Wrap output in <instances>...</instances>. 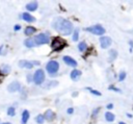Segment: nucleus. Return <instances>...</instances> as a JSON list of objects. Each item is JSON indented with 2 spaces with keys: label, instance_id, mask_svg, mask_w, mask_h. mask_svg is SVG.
<instances>
[{
  "label": "nucleus",
  "instance_id": "nucleus-1",
  "mask_svg": "<svg viewBox=\"0 0 133 124\" xmlns=\"http://www.w3.org/2000/svg\"><path fill=\"white\" fill-rule=\"evenodd\" d=\"M52 25L55 30H57L58 32H60L63 35L70 34L73 30V24L70 21L62 19V18H56L54 20V22L52 23Z\"/></svg>",
  "mask_w": 133,
  "mask_h": 124
},
{
  "label": "nucleus",
  "instance_id": "nucleus-2",
  "mask_svg": "<svg viewBox=\"0 0 133 124\" xmlns=\"http://www.w3.org/2000/svg\"><path fill=\"white\" fill-rule=\"evenodd\" d=\"M65 42L63 40H61L60 38H55L53 41H52V44H51V47H52V50L54 51H59L61 50L64 46H65Z\"/></svg>",
  "mask_w": 133,
  "mask_h": 124
},
{
  "label": "nucleus",
  "instance_id": "nucleus-3",
  "mask_svg": "<svg viewBox=\"0 0 133 124\" xmlns=\"http://www.w3.org/2000/svg\"><path fill=\"white\" fill-rule=\"evenodd\" d=\"M34 42H35V45H42V44H47L50 42V39L48 35H46L45 33H39L38 35L34 36L33 38Z\"/></svg>",
  "mask_w": 133,
  "mask_h": 124
},
{
  "label": "nucleus",
  "instance_id": "nucleus-4",
  "mask_svg": "<svg viewBox=\"0 0 133 124\" xmlns=\"http://www.w3.org/2000/svg\"><path fill=\"white\" fill-rule=\"evenodd\" d=\"M58 68H59V65H58V63H57L56 60H50V61L47 64V67H46L47 71H48L50 74L56 73V72L58 71Z\"/></svg>",
  "mask_w": 133,
  "mask_h": 124
},
{
  "label": "nucleus",
  "instance_id": "nucleus-5",
  "mask_svg": "<svg viewBox=\"0 0 133 124\" xmlns=\"http://www.w3.org/2000/svg\"><path fill=\"white\" fill-rule=\"evenodd\" d=\"M86 30L94 33V34H97V35H102L105 32V29L101 25H95V26H91V27H87Z\"/></svg>",
  "mask_w": 133,
  "mask_h": 124
},
{
  "label": "nucleus",
  "instance_id": "nucleus-6",
  "mask_svg": "<svg viewBox=\"0 0 133 124\" xmlns=\"http://www.w3.org/2000/svg\"><path fill=\"white\" fill-rule=\"evenodd\" d=\"M45 80V73L43 70H37L34 75H33V81L36 83V84H41L43 81Z\"/></svg>",
  "mask_w": 133,
  "mask_h": 124
},
{
  "label": "nucleus",
  "instance_id": "nucleus-7",
  "mask_svg": "<svg viewBox=\"0 0 133 124\" xmlns=\"http://www.w3.org/2000/svg\"><path fill=\"white\" fill-rule=\"evenodd\" d=\"M111 39L109 36H101L100 38V44H101V47L102 48H108L110 45H111Z\"/></svg>",
  "mask_w": 133,
  "mask_h": 124
},
{
  "label": "nucleus",
  "instance_id": "nucleus-8",
  "mask_svg": "<svg viewBox=\"0 0 133 124\" xmlns=\"http://www.w3.org/2000/svg\"><path fill=\"white\" fill-rule=\"evenodd\" d=\"M20 83L18 82V81H12L9 85H8V88H7V90L9 91V92H11V93H14V92H17V91H19L20 90Z\"/></svg>",
  "mask_w": 133,
  "mask_h": 124
},
{
  "label": "nucleus",
  "instance_id": "nucleus-9",
  "mask_svg": "<svg viewBox=\"0 0 133 124\" xmlns=\"http://www.w3.org/2000/svg\"><path fill=\"white\" fill-rule=\"evenodd\" d=\"M63 60H64V63L66 64V65H69V66H71V67H76L77 66V61L75 60V59H73L71 56H63Z\"/></svg>",
  "mask_w": 133,
  "mask_h": 124
},
{
  "label": "nucleus",
  "instance_id": "nucleus-10",
  "mask_svg": "<svg viewBox=\"0 0 133 124\" xmlns=\"http://www.w3.org/2000/svg\"><path fill=\"white\" fill-rule=\"evenodd\" d=\"M19 66H20L21 68H26V69H31V68L33 67V64H31V63H29L28 60H20V63H19Z\"/></svg>",
  "mask_w": 133,
  "mask_h": 124
},
{
  "label": "nucleus",
  "instance_id": "nucleus-11",
  "mask_svg": "<svg viewBox=\"0 0 133 124\" xmlns=\"http://www.w3.org/2000/svg\"><path fill=\"white\" fill-rule=\"evenodd\" d=\"M44 118L46 119V120H48V121H51V120H53L54 118H55V114L52 111V110H47L46 113H45V115H44Z\"/></svg>",
  "mask_w": 133,
  "mask_h": 124
},
{
  "label": "nucleus",
  "instance_id": "nucleus-12",
  "mask_svg": "<svg viewBox=\"0 0 133 124\" xmlns=\"http://www.w3.org/2000/svg\"><path fill=\"white\" fill-rule=\"evenodd\" d=\"M26 8H27V10H30V11H32V10H35V9L37 8V2L33 1V2H30V3H28V4L26 5Z\"/></svg>",
  "mask_w": 133,
  "mask_h": 124
},
{
  "label": "nucleus",
  "instance_id": "nucleus-13",
  "mask_svg": "<svg viewBox=\"0 0 133 124\" xmlns=\"http://www.w3.org/2000/svg\"><path fill=\"white\" fill-rule=\"evenodd\" d=\"M81 75V72L79 71V70H73L72 72H71V78L73 79V80H77L78 78H79V76Z\"/></svg>",
  "mask_w": 133,
  "mask_h": 124
},
{
  "label": "nucleus",
  "instance_id": "nucleus-14",
  "mask_svg": "<svg viewBox=\"0 0 133 124\" xmlns=\"http://www.w3.org/2000/svg\"><path fill=\"white\" fill-rule=\"evenodd\" d=\"M24 44H25V46H26V47L31 48V47H33V46L35 45V42H34V40H33V39H27V40L24 42Z\"/></svg>",
  "mask_w": 133,
  "mask_h": 124
},
{
  "label": "nucleus",
  "instance_id": "nucleus-15",
  "mask_svg": "<svg viewBox=\"0 0 133 124\" xmlns=\"http://www.w3.org/2000/svg\"><path fill=\"white\" fill-rule=\"evenodd\" d=\"M105 118H106V120L108 121V122H112V121H114V115L112 114V113H110V111H106L105 113Z\"/></svg>",
  "mask_w": 133,
  "mask_h": 124
},
{
  "label": "nucleus",
  "instance_id": "nucleus-16",
  "mask_svg": "<svg viewBox=\"0 0 133 124\" xmlns=\"http://www.w3.org/2000/svg\"><path fill=\"white\" fill-rule=\"evenodd\" d=\"M23 19H24L25 21H27V22H33V21H34V18H33L31 15H29L28 13H24V14H23Z\"/></svg>",
  "mask_w": 133,
  "mask_h": 124
},
{
  "label": "nucleus",
  "instance_id": "nucleus-17",
  "mask_svg": "<svg viewBox=\"0 0 133 124\" xmlns=\"http://www.w3.org/2000/svg\"><path fill=\"white\" fill-rule=\"evenodd\" d=\"M34 31H35V28H33L32 26H28L25 28V34L26 35H31V34H33Z\"/></svg>",
  "mask_w": 133,
  "mask_h": 124
},
{
  "label": "nucleus",
  "instance_id": "nucleus-18",
  "mask_svg": "<svg viewBox=\"0 0 133 124\" xmlns=\"http://www.w3.org/2000/svg\"><path fill=\"white\" fill-rule=\"evenodd\" d=\"M28 119H29V113H28V110H24L22 114V122L25 124L28 121Z\"/></svg>",
  "mask_w": 133,
  "mask_h": 124
},
{
  "label": "nucleus",
  "instance_id": "nucleus-19",
  "mask_svg": "<svg viewBox=\"0 0 133 124\" xmlns=\"http://www.w3.org/2000/svg\"><path fill=\"white\" fill-rule=\"evenodd\" d=\"M117 56V53L115 50H110L109 51V60L112 61L113 59H115V57Z\"/></svg>",
  "mask_w": 133,
  "mask_h": 124
},
{
  "label": "nucleus",
  "instance_id": "nucleus-20",
  "mask_svg": "<svg viewBox=\"0 0 133 124\" xmlns=\"http://www.w3.org/2000/svg\"><path fill=\"white\" fill-rule=\"evenodd\" d=\"M78 48H79V50H80L81 52H83V51H85V50H86L87 46H86V44H85L84 42H81V43H79V45H78Z\"/></svg>",
  "mask_w": 133,
  "mask_h": 124
},
{
  "label": "nucleus",
  "instance_id": "nucleus-21",
  "mask_svg": "<svg viewBox=\"0 0 133 124\" xmlns=\"http://www.w3.org/2000/svg\"><path fill=\"white\" fill-rule=\"evenodd\" d=\"M35 121H36L38 124H42V123H44L45 118H44V116H43V115H38V116L35 118Z\"/></svg>",
  "mask_w": 133,
  "mask_h": 124
},
{
  "label": "nucleus",
  "instance_id": "nucleus-22",
  "mask_svg": "<svg viewBox=\"0 0 133 124\" xmlns=\"http://www.w3.org/2000/svg\"><path fill=\"white\" fill-rule=\"evenodd\" d=\"M125 77H126V72H125V71H122V72L119 73V75H118V80H119V81H123V80L125 79Z\"/></svg>",
  "mask_w": 133,
  "mask_h": 124
},
{
  "label": "nucleus",
  "instance_id": "nucleus-23",
  "mask_svg": "<svg viewBox=\"0 0 133 124\" xmlns=\"http://www.w3.org/2000/svg\"><path fill=\"white\" fill-rule=\"evenodd\" d=\"M87 90H88V91H90V93H92L94 95L101 96V93H100V92H98V91H96V90H92V89H90V88H87Z\"/></svg>",
  "mask_w": 133,
  "mask_h": 124
},
{
  "label": "nucleus",
  "instance_id": "nucleus-24",
  "mask_svg": "<svg viewBox=\"0 0 133 124\" xmlns=\"http://www.w3.org/2000/svg\"><path fill=\"white\" fill-rule=\"evenodd\" d=\"M7 114H8L9 116H14V115H15V108H14V107H9V108L7 109Z\"/></svg>",
  "mask_w": 133,
  "mask_h": 124
},
{
  "label": "nucleus",
  "instance_id": "nucleus-25",
  "mask_svg": "<svg viewBox=\"0 0 133 124\" xmlns=\"http://www.w3.org/2000/svg\"><path fill=\"white\" fill-rule=\"evenodd\" d=\"M77 40H78V29H75L74 35H73V41H77Z\"/></svg>",
  "mask_w": 133,
  "mask_h": 124
},
{
  "label": "nucleus",
  "instance_id": "nucleus-26",
  "mask_svg": "<svg viewBox=\"0 0 133 124\" xmlns=\"http://www.w3.org/2000/svg\"><path fill=\"white\" fill-rule=\"evenodd\" d=\"M2 72H4V73H8L9 71H10V67L9 66H4L3 67V70H1Z\"/></svg>",
  "mask_w": 133,
  "mask_h": 124
},
{
  "label": "nucleus",
  "instance_id": "nucleus-27",
  "mask_svg": "<svg viewBox=\"0 0 133 124\" xmlns=\"http://www.w3.org/2000/svg\"><path fill=\"white\" fill-rule=\"evenodd\" d=\"M109 90H113V91H116V92H121L119 89H116V88H114V86H109Z\"/></svg>",
  "mask_w": 133,
  "mask_h": 124
},
{
  "label": "nucleus",
  "instance_id": "nucleus-28",
  "mask_svg": "<svg viewBox=\"0 0 133 124\" xmlns=\"http://www.w3.org/2000/svg\"><path fill=\"white\" fill-rule=\"evenodd\" d=\"M20 29V25H16L15 26V30H19Z\"/></svg>",
  "mask_w": 133,
  "mask_h": 124
},
{
  "label": "nucleus",
  "instance_id": "nucleus-29",
  "mask_svg": "<svg viewBox=\"0 0 133 124\" xmlns=\"http://www.w3.org/2000/svg\"><path fill=\"white\" fill-rule=\"evenodd\" d=\"M112 107H113V105H112V104H108V105H107V108H109V109H110V108H112Z\"/></svg>",
  "mask_w": 133,
  "mask_h": 124
},
{
  "label": "nucleus",
  "instance_id": "nucleus-30",
  "mask_svg": "<svg viewBox=\"0 0 133 124\" xmlns=\"http://www.w3.org/2000/svg\"><path fill=\"white\" fill-rule=\"evenodd\" d=\"M68 113H69V114H72V113H73V108H69V109H68Z\"/></svg>",
  "mask_w": 133,
  "mask_h": 124
},
{
  "label": "nucleus",
  "instance_id": "nucleus-31",
  "mask_svg": "<svg viewBox=\"0 0 133 124\" xmlns=\"http://www.w3.org/2000/svg\"><path fill=\"white\" fill-rule=\"evenodd\" d=\"M127 116H128L129 118H132V115H130V114H127Z\"/></svg>",
  "mask_w": 133,
  "mask_h": 124
},
{
  "label": "nucleus",
  "instance_id": "nucleus-32",
  "mask_svg": "<svg viewBox=\"0 0 133 124\" xmlns=\"http://www.w3.org/2000/svg\"><path fill=\"white\" fill-rule=\"evenodd\" d=\"M118 124H126V123H125V122H119Z\"/></svg>",
  "mask_w": 133,
  "mask_h": 124
},
{
  "label": "nucleus",
  "instance_id": "nucleus-33",
  "mask_svg": "<svg viewBox=\"0 0 133 124\" xmlns=\"http://www.w3.org/2000/svg\"><path fill=\"white\" fill-rule=\"evenodd\" d=\"M0 52H1V47H0Z\"/></svg>",
  "mask_w": 133,
  "mask_h": 124
}]
</instances>
